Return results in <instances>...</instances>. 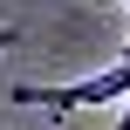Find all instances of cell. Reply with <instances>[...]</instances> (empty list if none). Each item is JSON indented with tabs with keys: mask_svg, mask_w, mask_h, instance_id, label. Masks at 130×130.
Segmentation results:
<instances>
[{
	"mask_svg": "<svg viewBox=\"0 0 130 130\" xmlns=\"http://www.w3.org/2000/svg\"><path fill=\"white\" fill-rule=\"evenodd\" d=\"M110 130H130V96H123V110H117V123H110Z\"/></svg>",
	"mask_w": 130,
	"mask_h": 130,
	"instance_id": "2",
	"label": "cell"
},
{
	"mask_svg": "<svg viewBox=\"0 0 130 130\" xmlns=\"http://www.w3.org/2000/svg\"><path fill=\"white\" fill-rule=\"evenodd\" d=\"M123 96H130V55L117 69H103V75H82V82H14V103L21 110H48V117L96 110V103H123Z\"/></svg>",
	"mask_w": 130,
	"mask_h": 130,
	"instance_id": "1",
	"label": "cell"
}]
</instances>
